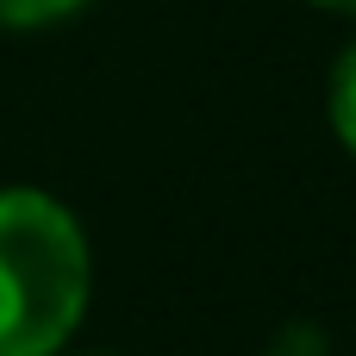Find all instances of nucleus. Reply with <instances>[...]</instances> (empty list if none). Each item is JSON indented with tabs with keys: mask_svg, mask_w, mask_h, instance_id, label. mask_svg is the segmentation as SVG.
I'll use <instances>...</instances> for the list:
<instances>
[{
	"mask_svg": "<svg viewBox=\"0 0 356 356\" xmlns=\"http://www.w3.org/2000/svg\"><path fill=\"white\" fill-rule=\"evenodd\" d=\"M88 300L75 219L31 188L0 194V356H56Z\"/></svg>",
	"mask_w": 356,
	"mask_h": 356,
	"instance_id": "1",
	"label": "nucleus"
},
{
	"mask_svg": "<svg viewBox=\"0 0 356 356\" xmlns=\"http://www.w3.org/2000/svg\"><path fill=\"white\" fill-rule=\"evenodd\" d=\"M332 125H338V138L356 150V44L344 50L338 81H332Z\"/></svg>",
	"mask_w": 356,
	"mask_h": 356,
	"instance_id": "2",
	"label": "nucleus"
},
{
	"mask_svg": "<svg viewBox=\"0 0 356 356\" xmlns=\"http://www.w3.org/2000/svg\"><path fill=\"white\" fill-rule=\"evenodd\" d=\"M319 6H332V13H356V0H319Z\"/></svg>",
	"mask_w": 356,
	"mask_h": 356,
	"instance_id": "4",
	"label": "nucleus"
},
{
	"mask_svg": "<svg viewBox=\"0 0 356 356\" xmlns=\"http://www.w3.org/2000/svg\"><path fill=\"white\" fill-rule=\"evenodd\" d=\"M81 0H0V25H50L63 13H75Z\"/></svg>",
	"mask_w": 356,
	"mask_h": 356,
	"instance_id": "3",
	"label": "nucleus"
}]
</instances>
